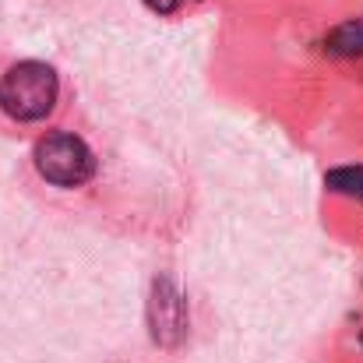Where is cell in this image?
<instances>
[{
  "instance_id": "obj_2",
  "label": "cell",
  "mask_w": 363,
  "mask_h": 363,
  "mask_svg": "<svg viewBox=\"0 0 363 363\" xmlns=\"http://www.w3.org/2000/svg\"><path fill=\"white\" fill-rule=\"evenodd\" d=\"M32 162H35V173L53 184V187H64V191H74V187H85L92 177H96V152L89 148V141L82 134H71V130H50L35 141L32 148Z\"/></svg>"
},
{
  "instance_id": "obj_3",
  "label": "cell",
  "mask_w": 363,
  "mask_h": 363,
  "mask_svg": "<svg viewBox=\"0 0 363 363\" xmlns=\"http://www.w3.org/2000/svg\"><path fill=\"white\" fill-rule=\"evenodd\" d=\"M152 14H159V18H173V14H180V11H187V7H194L198 0H141Z\"/></svg>"
},
{
  "instance_id": "obj_1",
  "label": "cell",
  "mask_w": 363,
  "mask_h": 363,
  "mask_svg": "<svg viewBox=\"0 0 363 363\" xmlns=\"http://www.w3.org/2000/svg\"><path fill=\"white\" fill-rule=\"evenodd\" d=\"M60 103V78L43 60H18L0 74V113L14 123H43Z\"/></svg>"
}]
</instances>
